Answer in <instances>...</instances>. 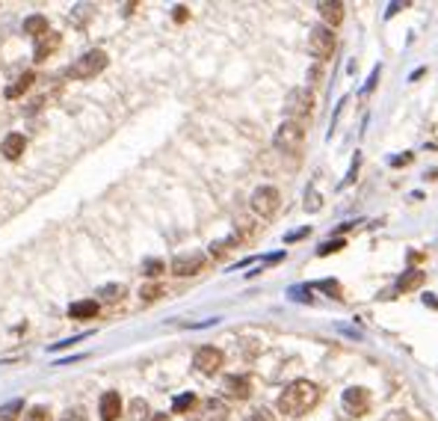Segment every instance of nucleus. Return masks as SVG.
<instances>
[{
  "mask_svg": "<svg viewBox=\"0 0 438 421\" xmlns=\"http://www.w3.org/2000/svg\"><path fill=\"white\" fill-rule=\"evenodd\" d=\"M24 148H27V140H24V134H9V137L3 140V145H0V152H3L6 160H18L24 155Z\"/></svg>",
  "mask_w": 438,
  "mask_h": 421,
  "instance_id": "14",
  "label": "nucleus"
},
{
  "mask_svg": "<svg viewBox=\"0 0 438 421\" xmlns=\"http://www.w3.org/2000/svg\"><path fill=\"white\" fill-rule=\"evenodd\" d=\"M222 392H225V398L243 401V398H249V392H252V383H249V377H243V374H228L222 383Z\"/></svg>",
  "mask_w": 438,
  "mask_h": 421,
  "instance_id": "10",
  "label": "nucleus"
},
{
  "mask_svg": "<svg viewBox=\"0 0 438 421\" xmlns=\"http://www.w3.org/2000/svg\"><path fill=\"white\" fill-rule=\"evenodd\" d=\"M193 406H196V394H181V398H175L172 410H175V413H190Z\"/></svg>",
  "mask_w": 438,
  "mask_h": 421,
  "instance_id": "21",
  "label": "nucleus"
},
{
  "mask_svg": "<svg viewBox=\"0 0 438 421\" xmlns=\"http://www.w3.org/2000/svg\"><path fill=\"white\" fill-rule=\"evenodd\" d=\"M21 401H15V404H6V406H0V418H3V421H9V418H15L18 415V410H21Z\"/></svg>",
  "mask_w": 438,
  "mask_h": 421,
  "instance_id": "25",
  "label": "nucleus"
},
{
  "mask_svg": "<svg viewBox=\"0 0 438 421\" xmlns=\"http://www.w3.org/2000/svg\"><path fill=\"white\" fill-rule=\"evenodd\" d=\"M131 421H145L148 418V404L143 401V398H136V401H131Z\"/></svg>",
  "mask_w": 438,
  "mask_h": 421,
  "instance_id": "20",
  "label": "nucleus"
},
{
  "mask_svg": "<svg viewBox=\"0 0 438 421\" xmlns=\"http://www.w3.org/2000/svg\"><path fill=\"white\" fill-rule=\"evenodd\" d=\"M160 294H163V288H160V285H148V288H143V300H157Z\"/></svg>",
  "mask_w": 438,
  "mask_h": 421,
  "instance_id": "28",
  "label": "nucleus"
},
{
  "mask_svg": "<svg viewBox=\"0 0 438 421\" xmlns=\"http://www.w3.org/2000/svg\"><path fill=\"white\" fill-rule=\"evenodd\" d=\"M249 205H252V210H255L258 217H272L275 210H279V205H282V196H279V190H275V187L264 184V187H258L252 193Z\"/></svg>",
  "mask_w": 438,
  "mask_h": 421,
  "instance_id": "6",
  "label": "nucleus"
},
{
  "mask_svg": "<svg viewBox=\"0 0 438 421\" xmlns=\"http://www.w3.org/2000/svg\"><path fill=\"white\" fill-rule=\"evenodd\" d=\"M207 413H210V415H207L210 421H222V418H225V406H222L219 401H210V404H207Z\"/></svg>",
  "mask_w": 438,
  "mask_h": 421,
  "instance_id": "24",
  "label": "nucleus"
},
{
  "mask_svg": "<svg viewBox=\"0 0 438 421\" xmlns=\"http://www.w3.org/2000/svg\"><path fill=\"white\" fill-rule=\"evenodd\" d=\"M122 415V398L119 392H104L101 394V421H116Z\"/></svg>",
  "mask_w": 438,
  "mask_h": 421,
  "instance_id": "13",
  "label": "nucleus"
},
{
  "mask_svg": "<svg viewBox=\"0 0 438 421\" xmlns=\"http://www.w3.org/2000/svg\"><path fill=\"white\" fill-rule=\"evenodd\" d=\"M24 33H30V36H36V39H42V36L51 33V30H48V21L42 15H30L27 21H24Z\"/></svg>",
  "mask_w": 438,
  "mask_h": 421,
  "instance_id": "19",
  "label": "nucleus"
},
{
  "mask_svg": "<svg viewBox=\"0 0 438 421\" xmlns=\"http://www.w3.org/2000/svg\"><path fill=\"white\" fill-rule=\"evenodd\" d=\"M145 273L148 276H160V273H163V262H157V258H154V262H145Z\"/></svg>",
  "mask_w": 438,
  "mask_h": 421,
  "instance_id": "27",
  "label": "nucleus"
},
{
  "mask_svg": "<svg viewBox=\"0 0 438 421\" xmlns=\"http://www.w3.org/2000/svg\"><path fill=\"white\" fill-rule=\"evenodd\" d=\"M320 386L317 383H311V380H296L291 383L282 394H279V413L284 415H291V418H299V415H305L311 413L314 406L320 404Z\"/></svg>",
  "mask_w": 438,
  "mask_h": 421,
  "instance_id": "1",
  "label": "nucleus"
},
{
  "mask_svg": "<svg viewBox=\"0 0 438 421\" xmlns=\"http://www.w3.org/2000/svg\"><path fill=\"white\" fill-rule=\"evenodd\" d=\"M222 362H225V356L219 348H198L193 356V365H196L198 374H217L222 368Z\"/></svg>",
  "mask_w": 438,
  "mask_h": 421,
  "instance_id": "8",
  "label": "nucleus"
},
{
  "mask_svg": "<svg viewBox=\"0 0 438 421\" xmlns=\"http://www.w3.org/2000/svg\"><path fill=\"white\" fill-rule=\"evenodd\" d=\"M344 246H346L344 241H326V243H323L320 250H317V255H332V252H341Z\"/></svg>",
  "mask_w": 438,
  "mask_h": 421,
  "instance_id": "23",
  "label": "nucleus"
},
{
  "mask_svg": "<svg viewBox=\"0 0 438 421\" xmlns=\"http://www.w3.org/2000/svg\"><path fill=\"white\" fill-rule=\"evenodd\" d=\"M98 315V300H80L68 306V317L74 320H92Z\"/></svg>",
  "mask_w": 438,
  "mask_h": 421,
  "instance_id": "15",
  "label": "nucleus"
},
{
  "mask_svg": "<svg viewBox=\"0 0 438 421\" xmlns=\"http://www.w3.org/2000/svg\"><path fill=\"white\" fill-rule=\"evenodd\" d=\"M104 69H107V54L104 51H89L68 69V74L71 78H78V80H89V78H95V74H101Z\"/></svg>",
  "mask_w": 438,
  "mask_h": 421,
  "instance_id": "5",
  "label": "nucleus"
},
{
  "mask_svg": "<svg viewBox=\"0 0 438 421\" xmlns=\"http://www.w3.org/2000/svg\"><path fill=\"white\" fill-rule=\"evenodd\" d=\"M341 404H344V410L353 415V418H361V415L370 410V394H367V389H361V386H349L344 392Z\"/></svg>",
  "mask_w": 438,
  "mask_h": 421,
  "instance_id": "7",
  "label": "nucleus"
},
{
  "mask_svg": "<svg viewBox=\"0 0 438 421\" xmlns=\"http://www.w3.org/2000/svg\"><path fill=\"white\" fill-rule=\"evenodd\" d=\"M421 285H423V270L411 267V270H406V273L397 279V285H394V294H411V291H418Z\"/></svg>",
  "mask_w": 438,
  "mask_h": 421,
  "instance_id": "12",
  "label": "nucleus"
},
{
  "mask_svg": "<svg viewBox=\"0 0 438 421\" xmlns=\"http://www.w3.org/2000/svg\"><path fill=\"white\" fill-rule=\"evenodd\" d=\"M148 421H169L163 413H157V415H152V418H148Z\"/></svg>",
  "mask_w": 438,
  "mask_h": 421,
  "instance_id": "35",
  "label": "nucleus"
},
{
  "mask_svg": "<svg viewBox=\"0 0 438 421\" xmlns=\"http://www.w3.org/2000/svg\"><path fill=\"white\" fill-rule=\"evenodd\" d=\"M284 110H287V116H291L293 122L311 116V110H314V92L305 90V86H296V90L287 92V98H284Z\"/></svg>",
  "mask_w": 438,
  "mask_h": 421,
  "instance_id": "3",
  "label": "nucleus"
},
{
  "mask_svg": "<svg viewBox=\"0 0 438 421\" xmlns=\"http://www.w3.org/2000/svg\"><path fill=\"white\" fill-rule=\"evenodd\" d=\"M57 48H59V33H45L42 39L36 42V59L42 63V59L51 57V54L57 51Z\"/></svg>",
  "mask_w": 438,
  "mask_h": 421,
  "instance_id": "16",
  "label": "nucleus"
},
{
  "mask_svg": "<svg viewBox=\"0 0 438 421\" xmlns=\"http://www.w3.org/2000/svg\"><path fill=\"white\" fill-rule=\"evenodd\" d=\"M205 264H207V258L202 252H184L172 262V273L175 276H196L205 270Z\"/></svg>",
  "mask_w": 438,
  "mask_h": 421,
  "instance_id": "9",
  "label": "nucleus"
},
{
  "mask_svg": "<svg viewBox=\"0 0 438 421\" xmlns=\"http://www.w3.org/2000/svg\"><path fill=\"white\" fill-rule=\"evenodd\" d=\"M409 157H411V155H403V157H394V160H391V164H394V166H403V164H406V160H409Z\"/></svg>",
  "mask_w": 438,
  "mask_h": 421,
  "instance_id": "34",
  "label": "nucleus"
},
{
  "mask_svg": "<svg viewBox=\"0 0 438 421\" xmlns=\"http://www.w3.org/2000/svg\"><path fill=\"white\" fill-rule=\"evenodd\" d=\"M33 80H36V78H33V71H24L21 78L15 80V83H12V86H6V98H18L21 92H27L30 86H33Z\"/></svg>",
  "mask_w": 438,
  "mask_h": 421,
  "instance_id": "18",
  "label": "nucleus"
},
{
  "mask_svg": "<svg viewBox=\"0 0 438 421\" xmlns=\"http://www.w3.org/2000/svg\"><path fill=\"white\" fill-rule=\"evenodd\" d=\"M409 3H388V12H385V18H394L400 9H406Z\"/></svg>",
  "mask_w": 438,
  "mask_h": 421,
  "instance_id": "30",
  "label": "nucleus"
},
{
  "mask_svg": "<svg viewBox=\"0 0 438 421\" xmlns=\"http://www.w3.org/2000/svg\"><path fill=\"white\" fill-rule=\"evenodd\" d=\"M302 143H305V128H302V122H293V119H284L272 137V145L284 155H296L299 148H302Z\"/></svg>",
  "mask_w": 438,
  "mask_h": 421,
  "instance_id": "2",
  "label": "nucleus"
},
{
  "mask_svg": "<svg viewBox=\"0 0 438 421\" xmlns=\"http://www.w3.org/2000/svg\"><path fill=\"white\" fill-rule=\"evenodd\" d=\"M187 18V6H175V21H184Z\"/></svg>",
  "mask_w": 438,
  "mask_h": 421,
  "instance_id": "31",
  "label": "nucleus"
},
{
  "mask_svg": "<svg viewBox=\"0 0 438 421\" xmlns=\"http://www.w3.org/2000/svg\"><path fill=\"white\" fill-rule=\"evenodd\" d=\"M267 410H255V415H252V421H270V415H264Z\"/></svg>",
  "mask_w": 438,
  "mask_h": 421,
  "instance_id": "33",
  "label": "nucleus"
},
{
  "mask_svg": "<svg viewBox=\"0 0 438 421\" xmlns=\"http://www.w3.org/2000/svg\"><path fill=\"white\" fill-rule=\"evenodd\" d=\"M24 421H51V413H48L45 406H33V410L24 415Z\"/></svg>",
  "mask_w": 438,
  "mask_h": 421,
  "instance_id": "22",
  "label": "nucleus"
},
{
  "mask_svg": "<svg viewBox=\"0 0 438 421\" xmlns=\"http://www.w3.org/2000/svg\"><path fill=\"white\" fill-rule=\"evenodd\" d=\"M385 421H409V415H406V413H391Z\"/></svg>",
  "mask_w": 438,
  "mask_h": 421,
  "instance_id": "32",
  "label": "nucleus"
},
{
  "mask_svg": "<svg viewBox=\"0 0 438 421\" xmlns=\"http://www.w3.org/2000/svg\"><path fill=\"white\" fill-rule=\"evenodd\" d=\"M317 12H320V18L326 21V27H337V24L344 21V3L341 0H323V3H317Z\"/></svg>",
  "mask_w": 438,
  "mask_h": 421,
  "instance_id": "11",
  "label": "nucleus"
},
{
  "mask_svg": "<svg viewBox=\"0 0 438 421\" xmlns=\"http://www.w3.org/2000/svg\"><path fill=\"white\" fill-rule=\"evenodd\" d=\"M62 421H89V418H86L83 410H68L66 415H62Z\"/></svg>",
  "mask_w": 438,
  "mask_h": 421,
  "instance_id": "29",
  "label": "nucleus"
},
{
  "mask_svg": "<svg viewBox=\"0 0 438 421\" xmlns=\"http://www.w3.org/2000/svg\"><path fill=\"white\" fill-rule=\"evenodd\" d=\"M320 205H323V199L317 196V190L311 187V190H308V196H305V210H320Z\"/></svg>",
  "mask_w": 438,
  "mask_h": 421,
  "instance_id": "26",
  "label": "nucleus"
},
{
  "mask_svg": "<svg viewBox=\"0 0 438 421\" xmlns=\"http://www.w3.org/2000/svg\"><path fill=\"white\" fill-rule=\"evenodd\" d=\"M335 45H337L335 30L326 27V24H317V27L311 30V36H308V51H311V57H317V59H329L335 54Z\"/></svg>",
  "mask_w": 438,
  "mask_h": 421,
  "instance_id": "4",
  "label": "nucleus"
},
{
  "mask_svg": "<svg viewBox=\"0 0 438 421\" xmlns=\"http://www.w3.org/2000/svg\"><path fill=\"white\" fill-rule=\"evenodd\" d=\"M98 300L101 303H122L124 300V285H104L101 291H98Z\"/></svg>",
  "mask_w": 438,
  "mask_h": 421,
  "instance_id": "17",
  "label": "nucleus"
}]
</instances>
